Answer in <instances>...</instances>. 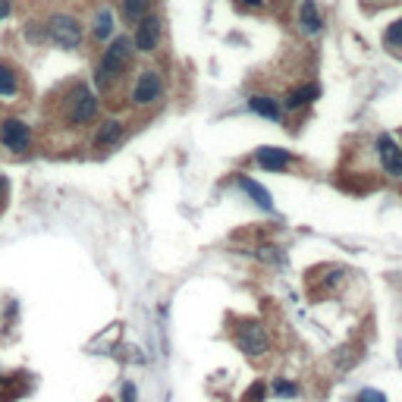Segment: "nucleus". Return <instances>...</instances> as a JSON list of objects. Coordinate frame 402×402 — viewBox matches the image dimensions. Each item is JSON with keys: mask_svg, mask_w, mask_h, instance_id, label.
<instances>
[{"mask_svg": "<svg viewBox=\"0 0 402 402\" xmlns=\"http://www.w3.org/2000/svg\"><path fill=\"white\" fill-rule=\"evenodd\" d=\"M54 110H57V120L63 123V129H82V126H91L98 120L101 98L98 91H91L89 82L76 79V82H66L60 89V94L54 98Z\"/></svg>", "mask_w": 402, "mask_h": 402, "instance_id": "obj_1", "label": "nucleus"}, {"mask_svg": "<svg viewBox=\"0 0 402 402\" xmlns=\"http://www.w3.org/2000/svg\"><path fill=\"white\" fill-rule=\"evenodd\" d=\"M132 60H136V44H132V35H114L104 44L98 63H94V85H98L101 94H114L120 85L126 82L132 69Z\"/></svg>", "mask_w": 402, "mask_h": 402, "instance_id": "obj_2", "label": "nucleus"}, {"mask_svg": "<svg viewBox=\"0 0 402 402\" xmlns=\"http://www.w3.org/2000/svg\"><path fill=\"white\" fill-rule=\"evenodd\" d=\"M85 22L79 19L76 13L57 10L51 16H44V38L47 44H54L57 51H79L85 41Z\"/></svg>", "mask_w": 402, "mask_h": 402, "instance_id": "obj_3", "label": "nucleus"}, {"mask_svg": "<svg viewBox=\"0 0 402 402\" xmlns=\"http://www.w3.org/2000/svg\"><path fill=\"white\" fill-rule=\"evenodd\" d=\"M164 73L161 69H154V66H145V69H139L136 76H132V85H129V104L136 107V110H148V107H154L157 101L164 98Z\"/></svg>", "mask_w": 402, "mask_h": 402, "instance_id": "obj_4", "label": "nucleus"}, {"mask_svg": "<svg viewBox=\"0 0 402 402\" xmlns=\"http://www.w3.org/2000/svg\"><path fill=\"white\" fill-rule=\"evenodd\" d=\"M233 340L239 346V352H246L248 358H261L271 352V336L261 321H239L233 330Z\"/></svg>", "mask_w": 402, "mask_h": 402, "instance_id": "obj_5", "label": "nucleus"}, {"mask_svg": "<svg viewBox=\"0 0 402 402\" xmlns=\"http://www.w3.org/2000/svg\"><path fill=\"white\" fill-rule=\"evenodd\" d=\"M31 141H35V132H31V126L26 120H19V116H4L0 120V145L10 154L31 151Z\"/></svg>", "mask_w": 402, "mask_h": 402, "instance_id": "obj_6", "label": "nucleus"}, {"mask_svg": "<svg viewBox=\"0 0 402 402\" xmlns=\"http://www.w3.org/2000/svg\"><path fill=\"white\" fill-rule=\"evenodd\" d=\"M161 41H164V19L157 13H148L145 19H139L136 26H132V44H136V54L151 57L157 47H161Z\"/></svg>", "mask_w": 402, "mask_h": 402, "instance_id": "obj_7", "label": "nucleus"}, {"mask_svg": "<svg viewBox=\"0 0 402 402\" xmlns=\"http://www.w3.org/2000/svg\"><path fill=\"white\" fill-rule=\"evenodd\" d=\"M374 157H377V167H381L383 176L402 179V148L396 145V139L390 132H381L374 139Z\"/></svg>", "mask_w": 402, "mask_h": 402, "instance_id": "obj_8", "label": "nucleus"}, {"mask_svg": "<svg viewBox=\"0 0 402 402\" xmlns=\"http://www.w3.org/2000/svg\"><path fill=\"white\" fill-rule=\"evenodd\" d=\"M296 29L302 38H321L327 29V16L318 0H298L296 6Z\"/></svg>", "mask_w": 402, "mask_h": 402, "instance_id": "obj_9", "label": "nucleus"}, {"mask_svg": "<svg viewBox=\"0 0 402 402\" xmlns=\"http://www.w3.org/2000/svg\"><path fill=\"white\" fill-rule=\"evenodd\" d=\"M321 98V85L318 82H298L293 85L286 94H283V110H289V114H298V110H305V107H311L314 101Z\"/></svg>", "mask_w": 402, "mask_h": 402, "instance_id": "obj_10", "label": "nucleus"}, {"mask_svg": "<svg viewBox=\"0 0 402 402\" xmlns=\"http://www.w3.org/2000/svg\"><path fill=\"white\" fill-rule=\"evenodd\" d=\"M293 151H286V148H273V145H264V148H258L255 151V164L261 170L267 173H283V170H289L293 167Z\"/></svg>", "mask_w": 402, "mask_h": 402, "instance_id": "obj_11", "label": "nucleus"}, {"mask_svg": "<svg viewBox=\"0 0 402 402\" xmlns=\"http://www.w3.org/2000/svg\"><path fill=\"white\" fill-rule=\"evenodd\" d=\"M89 35L94 44H107L110 38L116 35V16L110 6H98V10H94L91 22H89Z\"/></svg>", "mask_w": 402, "mask_h": 402, "instance_id": "obj_12", "label": "nucleus"}, {"mask_svg": "<svg viewBox=\"0 0 402 402\" xmlns=\"http://www.w3.org/2000/svg\"><path fill=\"white\" fill-rule=\"evenodd\" d=\"M126 136V123L123 120H104L94 129L91 136V148L94 151H110V148H116Z\"/></svg>", "mask_w": 402, "mask_h": 402, "instance_id": "obj_13", "label": "nucleus"}, {"mask_svg": "<svg viewBox=\"0 0 402 402\" xmlns=\"http://www.w3.org/2000/svg\"><path fill=\"white\" fill-rule=\"evenodd\" d=\"M248 110H251V114H258V116H264V120H271V123L283 120V104L273 98V94H251V98H248Z\"/></svg>", "mask_w": 402, "mask_h": 402, "instance_id": "obj_14", "label": "nucleus"}, {"mask_svg": "<svg viewBox=\"0 0 402 402\" xmlns=\"http://www.w3.org/2000/svg\"><path fill=\"white\" fill-rule=\"evenodd\" d=\"M236 186H239L242 192H246L248 199L255 201L261 211H273V199H271V192H267V189H264L261 183H255V179H248L246 173H236Z\"/></svg>", "mask_w": 402, "mask_h": 402, "instance_id": "obj_15", "label": "nucleus"}, {"mask_svg": "<svg viewBox=\"0 0 402 402\" xmlns=\"http://www.w3.org/2000/svg\"><path fill=\"white\" fill-rule=\"evenodd\" d=\"M19 91H22V76H19V69H16L13 63L0 60V98H4V101H13V98H19Z\"/></svg>", "mask_w": 402, "mask_h": 402, "instance_id": "obj_16", "label": "nucleus"}, {"mask_svg": "<svg viewBox=\"0 0 402 402\" xmlns=\"http://www.w3.org/2000/svg\"><path fill=\"white\" fill-rule=\"evenodd\" d=\"M148 13H154V0H120V19L126 26H136Z\"/></svg>", "mask_w": 402, "mask_h": 402, "instance_id": "obj_17", "label": "nucleus"}, {"mask_svg": "<svg viewBox=\"0 0 402 402\" xmlns=\"http://www.w3.org/2000/svg\"><path fill=\"white\" fill-rule=\"evenodd\" d=\"M383 47L393 54H402V16L393 19L387 29H383Z\"/></svg>", "mask_w": 402, "mask_h": 402, "instance_id": "obj_18", "label": "nucleus"}, {"mask_svg": "<svg viewBox=\"0 0 402 402\" xmlns=\"http://www.w3.org/2000/svg\"><path fill=\"white\" fill-rule=\"evenodd\" d=\"M358 358H361V352L356 349V346H343V349H336V356H333V361H336V368H340V371L356 368Z\"/></svg>", "mask_w": 402, "mask_h": 402, "instance_id": "obj_19", "label": "nucleus"}, {"mask_svg": "<svg viewBox=\"0 0 402 402\" xmlns=\"http://www.w3.org/2000/svg\"><path fill=\"white\" fill-rule=\"evenodd\" d=\"M233 6L239 13H264L273 6V0H233Z\"/></svg>", "mask_w": 402, "mask_h": 402, "instance_id": "obj_20", "label": "nucleus"}, {"mask_svg": "<svg viewBox=\"0 0 402 402\" xmlns=\"http://www.w3.org/2000/svg\"><path fill=\"white\" fill-rule=\"evenodd\" d=\"M22 35H26L31 44H44V41H47V38H44V19H41V22H38V19H29L26 29H22Z\"/></svg>", "mask_w": 402, "mask_h": 402, "instance_id": "obj_21", "label": "nucleus"}, {"mask_svg": "<svg viewBox=\"0 0 402 402\" xmlns=\"http://www.w3.org/2000/svg\"><path fill=\"white\" fill-rule=\"evenodd\" d=\"M264 396H267V387L261 381L258 383H251V387L246 390V396H242V402H264Z\"/></svg>", "mask_w": 402, "mask_h": 402, "instance_id": "obj_22", "label": "nucleus"}, {"mask_svg": "<svg viewBox=\"0 0 402 402\" xmlns=\"http://www.w3.org/2000/svg\"><path fill=\"white\" fill-rule=\"evenodd\" d=\"M258 258L267 264H283V255H280V248H273V246H261L258 248Z\"/></svg>", "mask_w": 402, "mask_h": 402, "instance_id": "obj_23", "label": "nucleus"}, {"mask_svg": "<svg viewBox=\"0 0 402 402\" xmlns=\"http://www.w3.org/2000/svg\"><path fill=\"white\" fill-rule=\"evenodd\" d=\"M273 393H277V396H296L298 387L293 381H277V383H273Z\"/></svg>", "mask_w": 402, "mask_h": 402, "instance_id": "obj_24", "label": "nucleus"}, {"mask_svg": "<svg viewBox=\"0 0 402 402\" xmlns=\"http://www.w3.org/2000/svg\"><path fill=\"white\" fill-rule=\"evenodd\" d=\"M356 402H387V396L381 390H361Z\"/></svg>", "mask_w": 402, "mask_h": 402, "instance_id": "obj_25", "label": "nucleus"}, {"mask_svg": "<svg viewBox=\"0 0 402 402\" xmlns=\"http://www.w3.org/2000/svg\"><path fill=\"white\" fill-rule=\"evenodd\" d=\"M120 402H136V383H132V381H126V383H123Z\"/></svg>", "mask_w": 402, "mask_h": 402, "instance_id": "obj_26", "label": "nucleus"}, {"mask_svg": "<svg viewBox=\"0 0 402 402\" xmlns=\"http://www.w3.org/2000/svg\"><path fill=\"white\" fill-rule=\"evenodd\" d=\"M10 13H13V0H0V22L10 19Z\"/></svg>", "mask_w": 402, "mask_h": 402, "instance_id": "obj_27", "label": "nucleus"}, {"mask_svg": "<svg viewBox=\"0 0 402 402\" xmlns=\"http://www.w3.org/2000/svg\"><path fill=\"white\" fill-rule=\"evenodd\" d=\"M4 195H6V176L0 173V201H4Z\"/></svg>", "mask_w": 402, "mask_h": 402, "instance_id": "obj_28", "label": "nucleus"}, {"mask_svg": "<svg viewBox=\"0 0 402 402\" xmlns=\"http://www.w3.org/2000/svg\"><path fill=\"white\" fill-rule=\"evenodd\" d=\"M377 4H387V6H393V4H402V0H377Z\"/></svg>", "mask_w": 402, "mask_h": 402, "instance_id": "obj_29", "label": "nucleus"}]
</instances>
